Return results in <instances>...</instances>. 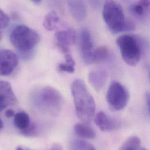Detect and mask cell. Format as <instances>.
Instances as JSON below:
<instances>
[{"label": "cell", "mask_w": 150, "mask_h": 150, "mask_svg": "<svg viewBox=\"0 0 150 150\" xmlns=\"http://www.w3.org/2000/svg\"><path fill=\"white\" fill-rule=\"evenodd\" d=\"M71 92L78 118L84 124L88 125L92 120L96 110L93 98L88 91L84 82L79 79L73 82Z\"/></svg>", "instance_id": "cell-1"}, {"label": "cell", "mask_w": 150, "mask_h": 150, "mask_svg": "<svg viewBox=\"0 0 150 150\" xmlns=\"http://www.w3.org/2000/svg\"><path fill=\"white\" fill-rule=\"evenodd\" d=\"M103 17L109 30L114 34L133 31L135 26L125 17L122 6L115 0H105Z\"/></svg>", "instance_id": "cell-2"}, {"label": "cell", "mask_w": 150, "mask_h": 150, "mask_svg": "<svg viewBox=\"0 0 150 150\" xmlns=\"http://www.w3.org/2000/svg\"><path fill=\"white\" fill-rule=\"evenodd\" d=\"M32 99L34 105L39 110L51 115L59 113L63 103L61 93L50 86L36 91L33 94Z\"/></svg>", "instance_id": "cell-3"}, {"label": "cell", "mask_w": 150, "mask_h": 150, "mask_svg": "<svg viewBox=\"0 0 150 150\" xmlns=\"http://www.w3.org/2000/svg\"><path fill=\"white\" fill-rule=\"evenodd\" d=\"M9 39L12 45L17 50L23 53H28L38 44L40 37L35 30L21 25L13 29Z\"/></svg>", "instance_id": "cell-4"}, {"label": "cell", "mask_w": 150, "mask_h": 150, "mask_svg": "<svg viewBox=\"0 0 150 150\" xmlns=\"http://www.w3.org/2000/svg\"><path fill=\"white\" fill-rule=\"evenodd\" d=\"M123 60L130 66H137L142 58L143 46L136 37L129 35L119 36L116 40Z\"/></svg>", "instance_id": "cell-5"}, {"label": "cell", "mask_w": 150, "mask_h": 150, "mask_svg": "<svg viewBox=\"0 0 150 150\" xmlns=\"http://www.w3.org/2000/svg\"><path fill=\"white\" fill-rule=\"evenodd\" d=\"M129 93L125 86L117 81H113L107 92L106 101L113 111L123 109L129 100Z\"/></svg>", "instance_id": "cell-6"}, {"label": "cell", "mask_w": 150, "mask_h": 150, "mask_svg": "<svg viewBox=\"0 0 150 150\" xmlns=\"http://www.w3.org/2000/svg\"><path fill=\"white\" fill-rule=\"evenodd\" d=\"M18 64L17 55L12 50L0 51V75L8 76L15 70Z\"/></svg>", "instance_id": "cell-7"}, {"label": "cell", "mask_w": 150, "mask_h": 150, "mask_svg": "<svg viewBox=\"0 0 150 150\" xmlns=\"http://www.w3.org/2000/svg\"><path fill=\"white\" fill-rule=\"evenodd\" d=\"M80 46L82 57L86 64L93 63V45L92 35L86 28H83L80 32Z\"/></svg>", "instance_id": "cell-8"}, {"label": "cell", "mask_w": 150, "mask_h": 150, "mask_svg": "<svg viewBox=\"0 0 150 150\" xmlns=\"http://www.w3.org/2000/svg\"><path fill=\"white\" fill-rule=\"evenodd\" d=\"M57 46L64 53H70V47L76 42V33L73 28L66 30H60L55 33Z\"/></svg>", "instance_id": "cell-9"}, {"label": "cell", "mask_w": 150, "mask_h": 150, "mask_svg": "<svg viewBox=\"0 0 150 150\" xmlns=\"http://www.w3.org/2000/svg\"><path fill=\"white\" fill-rule=\"evenodd\" d=\"M16 102V97L10 83L0 81V112Z\"/></svg>", "instance_id": "cell-10"}, {"label": "cell", "mask_w": 150, "mask_h": 150, "mask_svg": "<svg viewBox=\"0 0 150 150\" xmlns=\"http://www.w3.org/2000/svg\"><path fill=\"white\" fill-rule=\"evenodd\" d=\"M68 6L73 17L78 21L87 16V8L83 0H68Z\"/></svg>", "instance_id": "cell-11"}, {"label": "cell", "mask_w": 150, "mask_h": 150, "mask_svg": "<svg viewBox=\"0 0 150 150\" xmlns=\"http://www.w3.org/2000/svg\"><path fill=\"white\" fill-rule=\"evenodd\" d=\"M108 73L104 70H97L88 74V81L96 91H100L105 85L108 79Z\"/></svg>", "instance_id": "cell-12"}, {"label": "cell", "mask_w": 150, "mask_h": 150, "mask_svg": "<svg viewBox=\"0 0 150 150\" xmlns=\"http://www.w3.org/2000/svg\"><path fill=\"white\" fill-rule=\"evenodd\" d=\"M96 125L102 132H110L117 128V123L105 112H98L94 119Z\"/></svg>", "instance_id": "cell-13"}, {"label": "cell", "mask_w": 150, "mask_h": 150, "mask_svg": "<svg viewBox=\"0 0 150 150\" xmlns=\"http://www.w3.org/2000/svg\"><path fill=\"white\" fill-rule=\"evenodd\" d=\"M150 0H138L137 2L132 4L130 11L136 18L140 19L146 18L150 12Z\"/></svg>", "instance_id": "cell-14"}, {"label": "cell", "mask_w": 150, "mask_h": 150, "mask_svg": "<svg viewBox=\"0 0 150 150\" xmlns=\"http://www.w3.org/2000/svg\"><path fill=\"white\" fill-rule=\"evenodd\" d=\"M15 126L21 132L26 130L30 125L29 115L25 112H19L13 116Z\"/></svg>", "instance_id": "cell-15"}, {"label": "cell", "mask_w": 150, "mask_h": 150, "mask_svg": "<svg viewBox=\"0 0 150 150\" xmlns=\"http://www.w3.org/2000/svg\"><path fill=\"white\" fill-rule=\"evenodd\" d=\"M74 131L78 136L83 139H93L96 137L94 130L84 124H76L74 126Z\"/></svg>", "instance_id": "cell-16"}, {"label": "cell", "mask_w": 150, "mask_h": 150, "mask_svg": "<svg viewBox=\"0 0 150 150\" xmlns=\"http://www.w3.org/2000/svg\"><path fill=\"white\" fill-rule=\"evenodd\" d=\"M60 18L55 11H51L48 13L43 21L44 28L49 31L55 30L59 24Z\"/></svg>", "instance_id": "cell-17"}, {"label": "cell", "mask_w": 150, "mask_h": 150, "mask_svg": "<svg viewBox=\"0 0 150 150\" xmlns=\"http://www.w3.org/2000/svg\"><path fill=\"white\" fill-rule=\"evenodd\" d=\"M141 140L137 136H131L121 146L120 150H135L141 149Z\"/></svg>", "instance_id": "cell-18"}, {"label": "cell", "mask_w": 150, "mask_h": 150, "mask_svg": "<svg viewBox=\"0 0 150 150\" xmlns=\"http://www.w3.org/2000/svg\"><path fill=\"white\" fill-rule=\"evenodd\" d=\"M109 57V52L108 49L102 46L94 49L93 55V63H102L106 61Z\"/></svg>", "instance_id": "cell-19"}, {"label": "cell", "mask_w": 150, "mask_h": 150, "mask_svg": "<svg viewBox=\"0 0 150 150\" xmlns=\"http://www.w3.org/2000/svg\"><path fill=\"white\" fill-rule=\"evenodd\" d=\"M70 149L71 150H95L96 148L91 143L81 140H73L70 144Z\"/></svg>", "instance_id": "cell-20"}, {"label": "cell", "mask_w": 150, "mask_h": 150, "mask_svg": "<svg viewBox=\"0 0 150 150\" xmlns=\"http://www.w3.org/2000/svg\"><path fill=\"white\" fill-rule=\"evenodd\" d=\"M10 23V19L7 14L0 9V29L7 28Z\"/></svg>", "instance_id": "cell-21"}, {"label": "cell", "mask_w": 150, "mask_h": 150, "mask_svg": "<svg viewBox=\"0 0 150 150\" xmlns=\"http://www.w3.org/2000/svg\"><path fill=\"white\" fill-rule=\"evenodd\" d=\"M75 66L69 63H60L58 66V69L60 71L72 74L75 71Z\"/></svg>", "instance_id": "cell-22"}, {"label": "cell", "mask_w": 150, "mask_h": 150, "mask_svg": "<svg viewBox=\"0 0 150 150\" xmlns=\"http://www.w3.org/2000/svg\"><path fill=\"white\" fill-rule=\"evenodd\" d=\"M37 126L35 123H30V126L21 133L26 136H33L37 133Z\"/></svg>", "instance_id": "cell-23"}, {"label": "cell", "mask_w": 150, "mask_h": 150, "mask_svg": "<svg viewBox=\"0 0 150 150\" xmlns=\"http://www.w3.org/2000/svg\"><path fill=\"white\" fill-rule=\"evenodd\" d=\"M89 1L92 6L95 9L99 8L101 5V0H89Z\"/></svg>", "instance_id": "cell-24"}, {"label": "cell", "mask_w": 150, "mask_h": 150, "mask_svg": "<svg viewBox=\"0 0 150 150\" xmlns=\"http://www.w3.org/2000/svg\"><path fill=\"white\" fill-rule=\"evenodd\" d=\"M15 114V112L11 109H9L6 110L5 113V115L6 117H7V118H11V117H13Z\"/></svg>", "instance_id": "cell-25"}, {"label": "cell", "mask_w": 150, "mask_h": 150, "mask_svg": "<svg viewBox=\"0 0 150 150\" xmlns=\"http://www.w3.org/2000/svg\"><path fill=\"white\" fill-rule=\"evenodd\" d=\"M146 103H147V109L149 113L150 112V93L148 92L146 93Z\"/></svg>", "instance_id": "cell-26"}, {"label": "cell", "mask_w": 150, "mask_h": 150, "mask_svg": "<svg viewBox=\"0 0 150 150\" xmlns=\"http://www.w3.org/2000/svg\"><path fill=\"white\" fill-rule=\"evenodd\" d=\"M4 127V124H3V122L2 121L1 119H0V131L1 130V129L3 128Z\"/></svg>", "instance_id": "cell-27"}, {"label": "cell", "mask_w": 150, "mask_h": 150, "mask_svg": "<svg viewBox=\"0 0 150 150\" xmlns=\"http://www.w3.org/2000/svg\"><path fill=\"white\" fill-rule=\"evenodd\" d=\"M16 149H17V150H28L27 148H25V147H21V146L18 147Z\"/></svg>", "instance_id": "cell-28"}, {"label": "cell", "mask_w": 150, "mask_h": 150, "mask_svg": "<svg viewBox=\"0 0 150 150\" xmlns=\"http://www.w3.org/2000/svg\"><path fill=\"white\" fill-rule=\"evenodd\" d=\"M32 1H33V2H35V3H39V2H40L41 1H42V0H31Z\"/></svg>", "instance_id": "cell-29"}, {"label": "cell", "mask_w": 150, "mask_h": 150, "mask_svg": "<svg viewBox=\"0 0 150 150\" xmlns=\"http://www.w3.org/2000/svg\"><path fill=\"white\" fill-rule=\"evenodd\" d=\"M2 32L0 31V40H1V39L2 38Z\"/></svg>", "instance_id": "cell-30"}, {"label": "cell", "mask_w": 150, "mask_h": 150, "mask_svg": "<svg viewBox=\"0 0 150 150\" xmlns=\"http://www.w3.org/2000/svg\"><path fill=\"white\" fill-rule=\"evenodd\" d=\"M126 1H127V0H126Z\"/></svg>", "instance_id": "cell-31"}]
</instances>
